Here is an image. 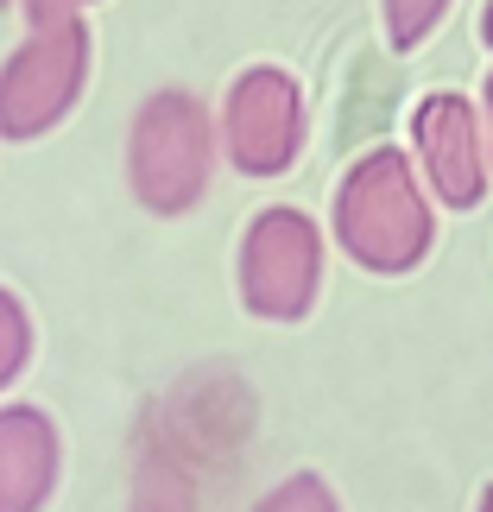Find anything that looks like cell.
<instances>
[{
	"label": "cell",
	"instance_id": "cell-14",
	"mask_svg": "<svg viewBox=\"0 0 493 512\" xmlns=\"http://www.w3.org/2000/svg\"><path fill=\"white\" fill-rule=\"evenodd\" d=\"M481 45L493 51V0H487V7H481Z\"/></svg>",
	"mask_w": 493,
	"mask_h": 512
},
{
	"label": "cell",
	"instance_id": "cell-12",
	"mask_svg": "<svg viewBox=\"0 0 493 512\" xmlns=\"http://www.w3.org/2000/svg\"><path fill=\"white\" fill-rule=\"evenodd\" d=\"M19 7H26V26H51V19H83L102 0H19Z\"/></svg>",
	"mask_w": 493,
	"mask_h": 512
},
{
	"label": "cell",
	"instance_id": "cell-10",
	"mask_svg": "<svg viewBox=\"0 0 493 512\" xmlns=\"http://www.w3.org/2000/svg\"><path fill=\"white\" fill-rule=\"evenodd\" d=\"M32 342H38L32 336V310L19 304L7 285H0V392H7L19 373L32 367Z\"/></svg>",
	"mask_w": 493,
	"mask_h": 512
},
{
	"label": "cell",
	"instance_id": "cell-2",
	"mask_svg": "<svg viewBox=\"0 0 493 512\" xmlns=\"http://www.w3.org/2000/svg\"><path fill=\"white\" fill-rule=\"evenodd\" d=\"M215 159H222V140H215V114L203 95L190 89H152L140 108H133L127 127V190L133 203L159 222H177L209 196Z\"/></svg>",
	"mask_w": 493,
	"mask_h": 512
},
{
	"label": "cell",
	"instance_id": "cell-16",
	"mask_svg": "<svg viewBox=\"0 0 493 512\" xmlns=\"http://www.w3.org/2000/svg\"><path fill=\"white\" fill-rule=\"evenodd\" d=\"M7 7H19V0H0V13H7Z\"/></svg>",
	"mask_w": 493,
	"mask_h": 512
},
{
	"label": "cell",
	"instance_id": "cell-11",
	"mask_svg": "<svg viewBox=\"0 0 493 512\" xmlns=\"http://www.w3.org/2000/svg\"><path fill=\"white\" fill-rule=\"evenodd\" d=\"M253 512H342V500H335V487H329L323 475L298 468V475H285L272 494L253 500Z\"/></svg>",
	"mask_w": 493,
	"mask_h": 512
},
{
	"label": "cell",
	"instance_id": "cell-9",
	"mask_svg": "<svg viewBox=\"0 0 493 512\" xmlns=\"http://www.w3.org/2000/svg\"><path fill=\"white\" fill-rule=\"evenodd\" d=\"M449 7L456 0H380V19H386V45L411 57V51H424L430 45V32L449 19Z\"/></svg>",
	"mask_w": 493,
	"mask_h": 512
},
{
	"label": "cell",
	"instance_id": "cell-5",
	"mask_svg": "<svg viewBox=\"0 0 493 512\" xmlns=\"http://www.w3.org/2000/svg\"><path fill=\"white\" fill-rule=\"evenodd\" d=\"M215 140L241 177H285L310 146L304 83L285 64H247L215 108Z\"/></svg>",
	"mask_w": 493,
	"mask_h": 512
},
{
	"label": "cell",
	"instance_id": "cell-1",
	"mask_svg": "<svg viewBox=\"0 0 493 512\" xmlns=\"http://www.w3.org/2000/svg\"><path fill=\"white\" fill-rule=\"evenodd\" d=\"M329 241L373 279H405L437 247V203L405 146L361 152L329 203Z\"/></svg>",
	"mask_w": 493,
	"mask_h": 512
},
{
	"label": "cell",
	"instance_id": "cell-7",
	"mask_svg": "<svg viewBox=\"0 0 493 512\" xmlns=\"http://www.w3.org/2000/svg\"><path fill=\"white\" fill-rule=\"evenodd\" d=\"M64 481V437L51 411L0 405V512H45Z\"/></svg>",
	"mask_w": 493,
	"mask_h": 512
},
{
	"label": "cell",
	"instance_id": "cell-15",
	"mask_svg": "<svg viewBox=\"0 0 493 512\" xmlns=\"http://www.w3.org/2000/svg\"><path fill=\"white\" fill-rule=\"evenodd\" d=\"M475 512H493V481L481 487V500H475Z\"/></svg>",
	"mask_w": 493,
	"mask_h": 512
},
{
	"label": "cell",
	"instance_id": "cell-13",
	"mask_svg": "<svg viewBox=\"0 0 493 512\" xmlns=\"http://www.w3.org/2000/svg\"><path fill=\"white\" fill-rule=\"evenodd\" d=\"M481 127H487V159H493V70H487V83H481Z\"/></svg>",
	"mask_w": 493,
	"mask_h": 512
},
{
	"label": "cell",
	"instance_id": "cell-4",
	"mask_svg": "<svg viewBox=\"0 0 493 512\" xmlns=\"http://www.w3.org/2000/svg\"><path fill=\"white\" fill-rule=\"evenodd\" d=\"M323 222H310V209L272 203L241 228L234 247V285H241V310L260 323H304L323 298Z\"/></svg>",
	"mask_w": 493,
	"mask_h": 512
},
{
	"label": "cell",
	"instance_id": "cell-6",
	"mask_svg": "<svg viewBox=\"0 0 493 512\" xmlns=\"http://www.w3.org/2000/svg\"><path fill=\"white\" fill-rule=\"evenodd\" d=\"M411 165H418L430 203L443 209H481L493 184L487 127L481 108L456 89H430L411 102Z\"/></svg>",
	"mask_w": 493,
	"mask_h": 512
},
{
	"label": "cell",
	"instance_id": "cell-8",
	"mask_svg": "<svg viewBox=\"0 0 493 512\" xmlns=\"http://www.w3.org/2000/svg\"><path fill=\"white\" fill-rule=\"evenodd\" d=\"M127 512H196V462L159 430H146V443H140Z\"/></svg>",
	"mask_w": 493,
	"mask_h": 512
},
{
	"label": "cell",
	"instance_id": "cell-3",
	"mask_svg": "<svg viewBox=\"0 0 493 512\" xmlns=\"http://www.w3.org/2000/svg\"><path fill=\"white\" fill-rule=\"evenodd\" d=\"M95 32L89 19H51L32 26L0 64V140L32 146L70 121V108L89 89Z\"/></svg>",
	"mask_w": 493,
	"mask_h": 512
}]
</instances>
